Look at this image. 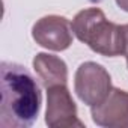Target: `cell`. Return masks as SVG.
I'll return each mask as SVG.
<instances>
[{
    "label": "cell",
    "instance_id": "cell-6",
    "mask_svg": "<svg viewBox=\"0 0 128 128\" xmlns=\"http://www.w3.org/2000/svg\"><path fill=\"white\" fill-rule=\"evenodd\" d=\"M92 119L106 128H128V92L112 88L107 98L90 107Z\"/></svg>",
    "mask_w": 128,
    "mask_h": 128
},
{
    "label": "cell",
    "instance_id": "cell-1",
    "mask_svg": "<svg viewBox=\"0 0 128 128\" xmlns=\"http://www.w3.org/2000/svg\"><path fill=\"white\" fill-rule=\"evenodd\" d=\"M0 126L29 128L41 110V90L32 74L18 63L0 65Z\"/></svg>",
    "mask_w": 128,
    "mask_h": 128
},
{
    "label": "cell",
    "instance_id": "cell-10",
    "mask_svg": "<svg viewBox=\"0 0 128 128\" xmlns=\"http://www.w3.org/2000/svg\"><path fill=\"white\" fill-rule=\"evenodd\" d=\"M126 65H128V56H126Z\"/></svg>",
    "mask_w": 128,
    "mask_h": 128
},
{
    "label": "cell",
    "instance_id": "cell-5",
    "mask_svg": "<svg viewBox=\"0 0 128 128\" xmlns=\"http://www.w3.org/2000/svg\"><path fill=\"white\" fill-rule=\"evenodd\" d=\"M72 23L60 15L42 17L32 29V36L36 44L53 51L66 50L72 44Z\"/></svg>",
    "mask_w": 128,
    "mask_h": 128
},
{
    "label": "cell",
    "instance_id": "cell-3",
    "mask_svg": "<svg viewBox=\"0 0 128 128\" xmlns=\"http://www.w3.org/2000/svg\"><path fill=\"white\" fill-rule=\"evenodd\" d=\"M77 96L89 107L102 102L112 90V78L104 66L95 62H84L78 66L74 78Z\"/></svg>",
    "mask_w": 128,
    "mask_h": 128
},
{
    "label": "cell",
    "instance_id": "cell-8",
    "mask_svg": "<svg viewBox=\"0 0 128 128\" xmlns=\"http://www.w3.org/2000/svg\"><path fill=\"white\" fill-rule=\"evenodd\" d=\"M122 33V56H128V24L120 26Z\"/></svg>",
    "mask_w": 128,
    "mask_h": 128
},
{
    "label": "cell",
    "instance_id": "cell-9",
    "mask_svg": "<svg viewBox=\"0 0 128 128\" xmlns=\"http://www.w3.org/2000/svg\"><path fill=\"white\" fill-rule=\"evenodd\" d=\"M116 3H118V6L120 9H124V11L128 12V0H116Z\"/></svg>",
    "mask_w": 128,
    "mask_h": 128
},
{
    "label": "cell",
    "instance_id": "cell-7",
    "mask_svg": "<svg viewBox=\"0 0 128 128\" xmlns=\"http://www.w3.org/2000/svg\"><path fill=\"white\" fill-rule=\"evenodd\" d=\"M33 68L45 89L68 83V68L60 57L48 53H38L33 59Z\"/></svg>",
    "mask_w": 128,
    "mask_h": 128
},
{
    "label": "cell",
    "instance_id": "cell-2",
    "mask_svg": "<svg viewBox=\"0 0 128 128\" xmlns=\"http://www.w3.org/2000/svg\"><path fill=\"white\" fill-rule=\"evenodd\" d=\"M76 36L98 54L114 57L122 56L120 26L108 21L98 8L80 11L72 20Z\"/></svg>",
    "mask_w": 128,
    "mask_h": 128
},
{
    "label": "cell",
    "instance_id": "cell-4",
    "mask_svg": "<svg viewBox=\"0 0 128 128\" xmlns=\"http://www.w3.org/2000/svg\"><path fill=\"white\" fill-rule=\"evenodd\" d=\"M45 124L50 128L84 126L77 116V106L66 84H56L47 89Z\"/></svg>",
    "mask_w": 128,
    "mask_h": 128
}]
</instances>
